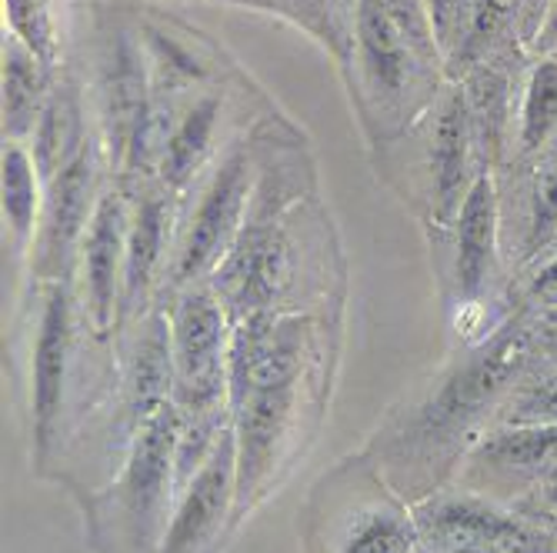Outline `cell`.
I'll list each match as a JSON object with an SVG mask.
<instances>
[{
    "instance_id": "28",
    "label": "cell",
    "mask_w": 557,
    "mask_h": 553,
    "mask_svg": "<svg viewBox=\"0 0 557 553\" xmlns=\"http://www.w3.org/2000/svg\"><path fill=\"white\" fill-rule=\"evenodd\" d=\"M531 293H534V297H547V300H554V297H557V250L550 254V261L534 274V280H531Z\"/></svg>"
},
{
    "instance_id": "15",
    "label": "cell",
    "mask_w": 557,
    "mask_h": 553,
    "mask_svg": "<svg viewBox=\"0 0 557 553\" xmlns=\"http://www.w3.org/2000/svg\"><path fill=\"white\" fill-rule=\"evenodd\" d=\"M358 43H361V71L368 90L381 97V104H400L418 67H428L414 50L400 40L377 0H358Z\"/></svg>"
},
{
    "instance_id": "13",
    "label": "cell",
    "mask_w": 557,
    "mask_h": 553,
    "mask_svg": "<svg viewBox=\"0 0 557 553\" xmlns=\"http://www.w3.org/2000/svg\"><path fill=\"white\" fill-rule=\"evenodd\" d=\"M171 190H147L131 204V230H127V257H124V284H121V314L117 327H127L147 307L150 290L161 287L168 271V237H171Z\"/></svg>"
},
{
    "instance_id": "12",
    "label": "cell",
    "mask_w": 557,
    "mask_h": 553,
    "mask_svg": "<svg viewBox=\"0 0 557 553\" xmlns=\"http://www.w3.org/2000/svg\"><path fill=\"white\" fill-rule=\"evenodd\" d=\"M74 290L71 280L44 284V307L37 324V343H34V387H30V407H34V440L37 457L44 461L50 433L61 417L64 393H67V374H71V354H74Z\"/></svg>"
},
{
    "instance_id": "23",
    "label": "cell",
    "mask_w": 557,
    "mask_h": 553,
    "mask_svg": "<svg viewBox=\"0 0 557 553\" xmlns=\"http://www.w3.org/2000/svg\"><path fill=\"white\" fill-rule=\"evenodd\" d=\"M557 130V61L547 58L534 67L524 104H521V154H534L547 143V137Z\"/></svg>"
},
{
    "instance_id": "6",
    "label": "cell",
    "mask_w": 557,
    "mask_h": 553,
    "mask_svg": "<svg viewBox=\"0 0 557 553\" xmlns=\"http://www.w3.org/2000/svg\"><path fill=\"white\" fill-rule=\"evenodd\" d=\"M294 284V243L284 227L268 217L244 221L234 247L224 254L208 287L218 293L231 324L274 311Z\"/></svg>"
},
{
    "instance_id": "26",
    "label": "cell",
    "mask_w": 557,
    "mask_h": 553,
    "mask_svg": "<svg viewBox=\"0 0 557 553\" xmlns=\"http://www.w3.org/2000/svg\"><path fill=\"white\" fill-rule=\"evenodd\" d=\"M377 4L394 24V30L400 34V40L431 67L437 58V37H434V24L428 14V0H377Z\"/></svg>"
},
{
    "instance_id": "14",
    "label": "cell",
    "mask_w": 557,
    "mask_h": 553,
    "mask_svg": "<svg viewBox=\"0 0 557 553\" xmlns=\"http://www.w3.org/2000/svg\"><path fill=\"white\" fill-rule=\"evenodd\" d=\"M450 284L458 293V304L471 307L484 297L497 257V190L487 174L474 177L458 221L450 224Z\"/></svg>"
},
{
    "instance_id": "19",
    "label": "cell",
    "mask_w": 557,
    "mask_h": 553,
    "mask_svg": "<svg viewBox=\"0 0 557 553\" xmlns=\"http://www.w3.org/2000/svg\"><path fill=\"white\" fill-rule=\"evenodd\" d=\"M47 64L21 37H8L4 43V137L21 140L34 134L40 111L50 97Z\"/></svg>"
},
{
    "instance_id": "29",
    "label": "cell",
    "mask_w": 557,
    "mask_h": 553,
    "mask_svg": "<svg viewBox=\"0 0 557 553\" xmlns=\"http://www.w3.org/2000/svg\"><path fill=\"white\" fill-rule=\"evenodd\" d=\"M554 43L557 40V0L550 4V11H547V17H544V24H541V34H537V43Z\"/></svg>"
},
{
    "instance_id": "2",
    "label": "cell",
    "mask_w": 557,
    "mask_h": 553,
    "mask_svg": "<svg viewBox=\"0 0 557 553\" xmlns=\"http://www.w3.org/2000/svg\"><path fill=\"white\" fill-rule=\"evenodd\" d=\"M418 543L414 511L368 454L324 474L304 511L308 553H414Z\"/></svg>"
},
{
    "instance_id": "16",
    "label": "cell",
    "mask_w": 557,
    "mask_h": 553,
    "mask_svg": "<svg viewBox=\"0 0 557 553\" xmlns=\"http://www.w3.org/2000/svg\"><path fill=\"white\" fill-rule=\"evenodd\" d=\"M104 124H108V147L114 161H127L131 140L137 134V124L144 121V111L150 104L147 93V71L144 58L131 37H117L111 43V54L104 61Z\"/></svg>"
},
{
    "instance_id": "31",
    "label": "cell",
    "mask_w": 557,
    "mask_h": 553,
    "mask_svg": "<svg viewBox=\"0 0 557 553\" xmlns=\"http://www.w3.org/2000/svg\"><path fill=\"white\" fill-rule=\"evenodd\" d=\"M550 304H554V307H557V297H554V300H550Z\"/></svg>"
},
{
    "instance_id": "3",
    "label": "cell",
    "mask_w": 557,
    "mask_h": 553,
    "mask_svg": "<svg viewBox=\"0 0 557 553\" xmlns=\"http://www.w3.org/2000/svg\"><path fill=\"white\" fill-rule=\"evenodd\" d=\"M174 400L140 424L117 480L94 500V540L111 553H158L174 514V447L181 433Z\"/></svg>"
},
{
    "instance_id": "32",
    "label": "cell",
    "mask_w": 557,
    "mask_h": 553,
    "mask_svg": "<svg viewBox=\"0 0 557 553\" xmlns=\"http://www.w3.org/2000/svg\"><path fill=\"white\" fill-rule=\"evenodd\" d=\"M554 243H557V240H554Z\"/></svg>"
},
{
    "instance_id": "21",
    "label": "cell",
    "mask_w": 557,
    "mask_h": 553,
    "mask_svg": "<svg viewBox=\"0 0 557 553\" xmlns=\"http://www.w3.org/2000/svg\"><path fill=\"white\" fill-rule=\"evenodd\" d=\"M218 114H221V97H200L197 104H190L168 143V154L161 161V187L171 193H181L194 174L205 167L208 154H211V137L218 127Z\"/></svg>"
},
{
    "instance_id": "8",
    "label": "cell",
    "mask_w": 557,
    "mask_h": 553,
    "mask_svg": "<svg viewBox=\"0 0 557 553\" xmlns=\"http://www.w3.org/2000/svg\"><path fill=\"white\" fill-rule=\"evenodd\" d=\"M421 543L414 553H544L521 520L478 497L431 493L411 507Z\"/></svg>"
},
{
    "instance_id": "17",
    "label": "cell",
    "mask_w": 557,
    "mask_h": 553,
    "mask_svg": "<svg viewBox=\"0 0 557 553\" xmlns=\"http://www.w3.org/2000/svg\"><path fill=\"white\" fill-rule=\"evenodd\" d=\"M474 470L557 477V424L500 427L487 433L471 454Z\"/></svg>"
},
{
    "instance_id": "1",
    "label": "cell",
    "mask_w": 557,
    "mask_h": 553,
    "mask_svg": "<svg viewBox=\"0 0 557 553\" xmlns=\"http://www.w3.org/2000/svg\"><path fill=\"white\" fill-rule=\"evenodd\" d=\"M531 340L524 324L504 327L474 357L447 370L418 404L394 411L377 427L368 457L404 500L414 497L411 490H418V500L434 493L431 487L447 467L444 457L531 361Z\"/></svg>"
},
{
    "instance_id": "20",
    "label": "cell",
    "mask_w": 557,
    "mask_h": 553,
    "mask_svg": "<svg viewBox=\"0 0 557 553\" xmlns=\"http://www.w3.org/2000/svg\"><path fill=\"white\" fill-rule=\"evenodd\" d=\"M461 87L468 97L471 127H474V154L481 164H494L511 114V80L504 71L484 61L468 71Z\"/></svg>"
},
{
    "instance_id": "30",
    "label": "cell",
    "mask_w": 557,
    "mask_h": 553,
    "mask_svg": "<svg viewBox=\"0 0 557 553\" xmlns=\"http://www.w3.org/2000/svg\"><path fill=\"white\" fill-rule=\"evenodd\" d=\"M544 500H547V507H550V511L557 514V480L544 487Z\"/></svg>"
},
{
    "instance_id": "9",
    "label": "cell",
    "mask_w": 557,
    "mask_h": 553,
    "mask_svg": "<svg viewBox=\"0 0 557 553\" xmlns=\"http://www.w3.org/2000/svg\"><path fill=\"white\" fill-rule=\"evenodd\" d=\"M474 154V127L465 87H447L431 108L428 137H424V208L428 221L441 230H450L461 204L471 190L468 171Z\"/></svg>"
},
{
    "instance_id": "10",
    "label": "cell",
    "mask_w": 557,
    "mask_h": 553,
    "mask_svg": "<svg viewBox=\"0 0 557 553\" xmlns=\"http://www.w3.org/2000/svg\"><path fill=\"white\" fill-rule=\"evenodd\" d=\"M227 517H237V437L227 424L205 467L177 497L158 553H214Z\"/></svg>"
},
{
    "instance_id": "11",
    "label": "cell",
    "mask_w": 557,
    "mask_h": 553,
    "mask_svg": "<svg viewBox=\"0 0 557 553\" xmlns=\"http://www.w3.org/2000/svg\"><path fill=\"white\" fill-rule=\"evenodd\" d=\"M127 230H131V200L124 190H100L97 211L90 217L84 247H81V274H84V317L97 337L117 327L121 314V284L127 257Z\"/></svg>"
},
{
    "instance_id": "5",
    "label": "cell",
    "mask_w": 557,
    "mask_h": 553,
    "mask_svg": "<svg viewBox=\"0 0 557 553\" xmlns=\"http://www.w3.org/2000/svg\"><path fill=\"white\" fill-rule=\"evenodd\" d=\"M247 204H250V154L244 147H234L214 171L205 193H200V204L187 224V234L177 243L174 257L168 261L161 280V290L168 297L194 284H205L218 271V264L224 261V254L234 247L244 227Z\"/></svg>"
},
{
    "instance_id": "18",
    "label": "cell",
    "mask_w": 557,
    "mask_h": 553,
    "mask_svg": "<svg viewBox=\"0 0 557 553\" xmlns=\"http://www.w3.org/2000/svg\"><path fill=\"white\" fill-rule=\"evenodd\" d=\"M84 140V111H81V93L71 80L50 87V97L40 111V121L34 127V164L44 184L54 180L81 150Z\"/></svg>"
},
{
    "instance_id": "7",
    "label": "cell",
    "mask_w": 557,
    "mask_h": 553,
    "mask_svg": "<svg viewBox=\"0 0 557 553\" xmlns=\"http://www.w3.org/2000/svg\"><path fill=\"white\" fill-rule=\"evenodd\" d=\"M97 147L87 140L81 154L47 184L44 214L37 221V234L30 243V271L44 284L67 280L74 257H81V247L97 211Z\"/></svg>"
},
{
    "instance_id": "24",
    "label": "cell",
    "mask_w": 557,
    "mask_h": 553,
    "mask_svg": "<svg viewBox=\"0 0 557 553\" xmlns=\"http://www.w3.org/2000/svg\"><path fill=\"white\" fill-rule=\"evenodd\" d=\"M557 240V154L537 167L531 180V204H528V234L521 243V261L537 257Z\"/></svg>"
},
{
    "instance_id": "4",
    "label": "cell",
    "mask_w": 557,
    "mask_h": 553,
    "mask_svg": "<svg viewBox=\"0 0 557 553\" xmlns=\"http://www.w3.org/2000/svg\"><path fill=\"white\" fill-rule=\"evenodd\" d=\"M171 361L174 393L181 414L231 411V317L218 293L194 284L171 297Z\"/></svg>"
},
{
    "instance_id": "27",
    "label": "cell",
    "mask_w": 557,
    "mask_h": 553,
    "mask_svg": "<svg viewBox=\"0 0 557 553\" xmlns=\"http://www.w3.org/2000/svg\"><path fill=\"white\" fill-rule=\"evenodd\" d=\"M504 427H537V424H557V374H547L541 380H531L515 390L508 411L500 414Z\"/></svg>"
},
{
    "instance_id": "22",
    "label": "cell",
    "mask_w": 557,
    "mask_h": 553,
    "mask_svg": "<svg viewBox=\"0 0 557 553\" xmlns=\"http://www.w3.org/2000/svg\"><path fill=\"white\" fill-rule=\"evenodd\" d=\"M37 180H40V174H37L34 154L24 150L21 140H8V147H4V217L21 247L34 243V234H37V211H40Z\"/></svg>"
},
{
    "instance_id": "25",
    "label": "cell",
    "mask_w": 557,
    "mask_h": 553,
    "mask_svg": "<svg viewBox=\"0 0 557 553\" xmlns=\"http://www.w3.org/2000/svg\"><path fill=\"white\" fill-rule=\"evenodd\" d=\"M11 34L21 37L34 54L54 67L58 64V47H54V27H50V0H4Z\"/></svg>"
}]
</instances>
